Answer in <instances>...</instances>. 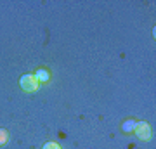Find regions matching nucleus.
I'll list each match as a JSON object with an SVG mask.
<instances>
[{
    "mask_svg": "<svg viewBox=\"0 0 156 149\" xmlns=\"http://www.w3.org/2000/svg\"><path fill=\"white\" fill-rule=\"evenodd\" d=\"M19 82H21V88L24 92H35L38 88V80L35 75H24V76H21Z\"/></svg>",
    "mask_w": 156,
    "mask_h": 149,
    "instance_id": "1",
    "label": "nucleus"
},
{
    "mask_svg": "<svg viewBox=\"0 0 156 149\" xmlns=\"http://www.w3.org/2000/svg\"><path fill=\"white\" fill-rule=\"evenodd\" d=\"M134 132H135V135H137L140 140H149L151 139V127H149V123H146V122L135 123Z\"/></svg>",
    "mask_w": 156,
    "mask_h": 149,
    "instance_id": "2",
    "label": "nucleus"
},
{
    "mask_svg": "<svg viewBox=\"0 0 156 149\" xmlns=\"http://www.w3.org/2000/svg\"><path fill=\"white\" fill-rule=\"evenodd\" d=\"M35 76H37V80H38V83L42 82V83H47L50 80V75H49V71L47 69H44V68H40L38 71L35 73Z\"/></svg>",
    "mask_w": 156,
    "mask_h": 149,
    "instance_id": "3",
    "label": "nucleus"
},
{
    "mask_svg": "<svg viewBox=\"0 0 156 149\" xmlns=\"http://www.w3.org/2000/svg\"><path fill=\"white\" fill-rule=\"evenodd\" d=\"M7 139H9V133H7V130L0 128V146H4V144L7 142Z\"/></svg>",
    "mask_w": 156,
    "mask_h": 149,
    "instance_id": "4",
    "label": "nucleus"
},
{
    "mask_svg": "<svg viewBox=\"0 0 156 149\" xmlns=\"http://www.w3.org/2000/svg\"><path fill=\"white\" fill-rule=\"evenodd\" d=\"M135 128V122H127V123H123V130L125 132H132Z\"/></svg>",
    "mask_w": 156,
    "mask_h": 149,
    "instance_id": "5",
    "label": "nucleus"
},
{
    "mask_svg": "<svg viewBox=\"0 0 156 149\" xmlns=\"http://www.w3.org/2000/svg\"><path fill=\"white\" fill-rule=\"evenodd\" d=\"M42 149H61V146H59V144H56V142H47Z\"/></svg>",
    "mask_w": 156,
    "mask_h": 149,
    "instance_id": "6",
    "label": "nucleus"
}]
</instances>
